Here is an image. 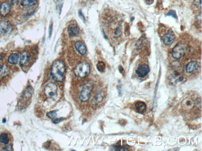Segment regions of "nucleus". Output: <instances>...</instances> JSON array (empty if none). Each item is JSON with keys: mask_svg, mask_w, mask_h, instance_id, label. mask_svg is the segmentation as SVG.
<instances>
[{"mask_svg": "<svg viewBox=\"0 0 202 151\" xmlns=\"http://www.w3.org/2000/svg\"><path fill=\"white\" fill-rule=\"evenodd\" d=\"M65 71L63 63L59 60L53 63L51 68V75L54 80L57 82L63 81Z\"/></svg>", "mask_w": 202, "mask_h": 151, "instance_id": "f257e3e1", "label": "nucleus"}, {"mask_svg": "<svg viewBox=\"0 0 202 151\" xmlns=\"http://www.w3.org/2000/svg\"><path fill=\"white\" fill-rule=\"evenodd\" d=\"M90 72L89 65L87 63L83 62L79 63L74 70L75 75L81 78L86 77Z\"/></svg>", "mask_w": 202, "mask_h": 151, "instance_id": "f03ea898", "label": "nucleus"}, {"mask_svg": "<svg viewBox=\"0 0 202 151\" xmlns=\"http://www.w3.org/2000/svg\"><path fill=\"white\" fill-rule=\"evenodd\" d=\"M186 47V44L184 42L178 43L173 49L172 52L173 57L176 59H180L184 55Z\"/></svg>", "mask_w": 202, "mask_h": 151, "instance_id": "7ed1b4c3", "label": "nucleus"}, {"mask_svg": "<svg viewBox=\"0 0 202 151\" xmlns=\"http://www.w3.org/2000/svg\"><path fill=\"white\" fill-rule=\"evenodd\" d=\"M12 138L9 133L4 131L0 133V148L2 149L6 146L12 145Z\"/></svg>", "mask_w": 202, "mask_h": 151, "instance_id": "20e7f679", "label": "nucleus"}, {"mask_svg": "<svg viewBox=\"0 0 202 151\" xmlns=\"http://www.w3.org/2000/svg\"><path fill=\"white\" fill-rule=\"evenodd\" d=\"M57 87L54 83H50L48 84L44 88L45 94L49 97H53L57 94Z\"/></svg>", "mask_w": 202, "mask_h": 151, "instance_id": "39448f33", "label": "nucleus"}, {"mask_svg": "<svg viewBox=\"0 0 202 151\" xmlns=\"http://www.w3.org/2000/svg\"><path fill=\"white\" fill-rule=\"evenodd\" d=\"M92 89V87L90 85L84 86L80 96V99L82 101L86 102L89 100Z\"/></svg>", "mask_w": 202, "mask_h": 151, "instance_id": "423d86ee", "label": "nucleus"}, {"mask_svg": "<svg viewBox=\"0 0 202 151\" xmlns=\"http://www.w3.org/2000/svg\"><path fill=\"white\" fill-rule=\"evenodd\" d=\"M175 39V34L171 30L169 29L167 33L163 35L161 39L163 43L166 45H169L174 42Z\"/></svg>", "mask_w": 202, "mask_h": 151, "instance_id": "0eeeda50", "label": "nucleus"}, {"mask_svg": "<svg viewBox=\"0 0 202 151\" xmlns=\"http://www.w3.org/2000/svg\"><path fill=\"white\" fill-rule=\"evenodd\" d=\"M150 69L149 66L146 65H140L136 70L135 73L139 77L144 78L149 73Z\"/></svg>", "mask_w": 202, "mask_h": 151, "instance_id": "6e6552de", "label": "nucleus"}, {"mask_svg": "<svg viewBox=\"0 0 202 151\" xmlns=\"http://www.w3.org/2000/svg\"><path fill=\"white\" fill-rule=\"evenodd\" d=\"M12 29V26L9 22L6 21H1L0 22V32L2 33H10Z\"/></svg>", "mask_w": 202, "mask_h": 151, "instance_id": "1a4fd4ad", "label": "nucleus"}, {"mask_svg": "<svg viewBox=\"0 0 202 151\" xmlns=\"http://www.w3.org/2000/svg\"><path fill=\"white\" fill-rule=\"evenodd\" d=\"M30 59L29 53L27 51L23 52L21 55L20 58V65L21 66H28L30 62Z\"/></svg>", "mask_w": 202, "mask_h": 151, "instance_id": "9d476101", "label": "nucleus"}, {"mask_svg": "<svg viewBox=\"0 0 202 151\" xmlns=\"http://www.w3.org/2000/svg\"><path fill=\"white\" fill-rule=\"evenodd\" d=\"M10 5L6 2L2 3L0 6V15L3 16H7L10 12Z\"/></svg>", "mask_w": 202, "mask_h": 151, "instance_id": "9b49d317", "label": "nucleus"}, {"mask_svg": "<svg viewBox=\"0 0 202 151\" xmlns=\"http://www.w3.org/2000/svg\"><path fill=\"white\" fill-rule=\"evenodd\" d=\"M75 46L76 49L81 55H84L86 54L87 50L86 46L83 42L80 41H77L75 44Z\"/></svg>", "mask_w": 202, "mask_h": 151, "instance_id": "f8f14e48", "label": "nucleus"}, {"mask_svg": "<svg viewBox=\"0 0 202 151\" xmlns=\"http://www.w3.org/2000/svg\"><path fill=\"white\" fill-rule=\"evenodd\" d=\"M199 67V65L197 61H192L189 63L186 66V71L187 73H191L197 69Z\"/></svg>", "mask_w": 202, "mask_h": 151, "instance_id": "ddd939ff", "label": "nucleus"}, {"mask_svg": "<svg viewBox=\"0 0 202 151\" xmlns=\"http://www.w3.org/2000/svg\"><path fill=\"white\" fill-rule=\"evenodd\" d=\"M80 32L79 27L74 24H71L68 28V32L71 36H75L78 34Z\"/></svg>", "mask_w": 202, "mask_h": 151, "instance_id": "4468645a", "label": "nucleus"}, {"mask_svg": "<svg viewBox=\"0 0 202 151\" xmlns=\"http://www.w3.org/2000/svg\"><path fill=\"white\" fill-rule=\"evenodd\" d=\"M135 107L137 112L139 113L143 114L145 113L146 109V104L144 102L138 101L135 104Z\"/></svg>", "mask_w": 202, "mask_h": 151, "instance_id": "2eb2a0df", "label": "nucleus"}, {"mask_svg": "<svg viewBox=\"0 0 202 151\" xmlns=\"http://www.w3.org/2000/svg\"><path fill=\"white\" fill-rule=\"evenodd\" d=\"M36 0H21V5L24 8H29L37 4Z\"/></svg>", "mask_w": 202, "mask_h": 151, "instance_id": "dca6fc26", "label": "nucleus"}, {"mask_svg": "<svg viewBox=\"0 0 202 151\" xmlns=\"http://www.w3.org/2000/svg\"><path fill=\"white\" fill-rule=\"evenodd\" d=\"M9 72V67L7 64L5 63L0 64V78L4 77L7 75Z\"/></svg>", "mask_w": 202, "mask_h": 151, "instance_id": "f3484780", "label": "nucleus"}, {"mask_svg": "<svg viewBox=\"0 0 202 151\" xmlns=\"http://www.w3.org/2000/svg\"><path fill=\"white\" fill-rule=\"evenodd\" d=\"M20 56L17 53H13L11 54L9 56L8 58V61L10 63L12 64H16L19 61Z\"/></svg>", "mask_w": 202, "mask_h": 151, "instance_id": "a211bd4d", "label": "nucleus"}, {"mask_svg": "<svg viewBox=\"0 0 202 151\" xmlns=\"http://www.w3.org/2000/svg\"><path fill=\"white\" fill-rule=\"evenodd\" d=\"M194 102L191 99L186 100V101L183 102V106L184 107H186L187 109H191L193 108L194 106Z\"/></svg>", "mask_w": 202, "mask_h": 151, "instance_id": "6ab92c4d", "label": "nucleus"}, {"mask_svg": "<svg viewBox=\"0 0 202 151\" xmlns=\"http://www.w3.org/2000/svg\"><path fill=\"white\" fill-rule=\"evenodd\" d=\"M97 69L101 73H103L105 69V65L104 63L100 61L97 64Z\"/></svg>", "mask_w": 202, "mask_h": 151, "instance_id": "aec40b11", "label": "nucleus"}, {"mask_svg": "<svg viewBox=\"0 0 202 151\" xmlns=\"http://www.w3.org/2000/svg\"><path fill=\"white\" fill-rule=\"evenodd\" d=\"M103 99V97L102 94H101V93L97 94V95L95 96V99L93 101V104H95V105H97V104H98V103H100V102L102 101Z\"/></svg>", "mask_w": 202, "mask_h": 151, "instance_id": "412c9836", "label": "nucleus"}, {"mask_svg": "<svg viewBox=\"0 0 202 151\" xmlns=\"http://www.w3.org/2000/svg\"><path fill=\"white\" fill-rule=\"evenodd\" d=\"M170 66L173 69H178L180 67V64L178 61H173L171 63Z\"/></svg>", "mask_w": 202, "mask_h": 151, "instance_id": "4be33fe9", "label": "nucleus"}, {"mask_svg": "<svg viewBox=\"0 0 202 151\" xmlns=\"http://www.w3.org/2000/svg\"><path fill=\"white\" fill-rule=\"evenodd\" d=\"M58 111V110H57L51 111V112L47 113V116L49 118L53 120L54 118H56V116H57V112Z\"/></svg>", "mask_w": 202, "mask_h": 151, "instance_id": "5701e85b", "label": "nucleus"}, {"mask_svg": "<svg viewBox=\"0 0 202 151\" xmlns=\"http://www.w3.org/2000/svg\"><path fill=\"white\" fill-rule=\"evenodd\" d=\"M122 34V31L121 27L119 26L116 28L114 32V37L116 38H118L121 36Z\"/></svg>", "mask_w": 202, "mask_h": 151, "instance_id": "b1692460", "label": "nucleus"}, {"mask_svg": "<svg viewBox=\"0 0 202 151\" xmlns=\"http://www.w3.org/2000/svg\"><path fill=\"white\" fill-rule=\"evenodd\" d=\"M167 15L168 16H171L173 18L175 19H177V16L176 12L175 10H171L169 11L167 14Z\"/></svg>", "mask_w": 202, "mask_h": 151, "instance_id": "393cba45", "label": "nucleus"}, {"mask_svg": "<svg viewBox=\"0 0 202 151\" xmlns=\"http://www.w3.org/2000/svg\"><path fill=\"white\" fill-rule=\"evenodd\" d=\"M201 0H194L193 2L195 6L198 8L200 7V8H201Z\"/></svg>", "mask_w": 202, "mask_h": 151, "instance_id": "a878e982", "label": "nucleus"}, {"mask_svg": "<svg viewBox=\"0 0 202 151\" xmlns=\"http://www.w3.org/2000/svg\"><path fill=\"white\" fill-rule=\"evenodd\" d=\"M52 120H53V123H55V124H57V123H60L61 122L64 120V118H54V119Z\"/></svg>", "mask_w": 202, "mask_h": 151, "instance_id": "bb28decb", "label": "nucleus"}, {"mask_svg": "<svg viewBox=\"0 0 202 151\" xmlns=\"http://www.w3.org/2000/svg\"><path fill=\"white\" fill-rule=\"evenodd\" d=\"M52 30H53V23H51L50 24V26H49V37L51 38V35L52 34Z\"/></svg>", "mask_w": 202, "mask_h": 151, "instance_id": "cd10ccee", "label": "nucleus"}, {"mask_svg": "<svg viewBox=\"0 0 202 151\" xmlns=\"http://www.w3.org/2000/svg\"><path fill=\"white\" fill-rule=\"evenodd\" d=\"M78 15L80 18L82 19V20H83V22H85V18H84V16L83 15V13H82V11H79L78 12Z\"/></svg>", "mask_w": 202, "mask_h": 151, "instance_id": "c85d7f7f", "label": "nucleus"}, {"mask_svg": "<svg viewBox=\"0 0 202 151\" xmlns=\"http://www.w3.org/2000/svg\"><path fill=\"white\" fill-rule=\"evenodd\" d=\"M118 69H119L120 72V73H121V74H122V75H124V73L125 72L124 71V68H123V67L121 65L119 66V67H118Z\"/></svg>", "mask_w": 202, "mask_h": 151, "instance_id": "c756f323", "label": "nucleus"}, {"mask_svg": "<svg viewBox=\"0 0 202 151\" xmlns=\"http://www.w3.org/2000/svg\"><path fill=\"white\" fill-rule=\"evenodd\" d=\"M45 144H44V148H48L50 147V145H51V142L50 141H48L47 142H46Z\"/></svg>", "mask_w": 202, "mask_h": 151, "instance_id": "7c9ffc66", "label": "nucleus"}, {"mask_svg": "<svg viewBox=\"0 0 202 151\" xmlns=\"http://www.w3.org/2000/svg\"><path fill=\"white\" fill-rule=\"evenodd\" d=\"M8 1L14 5H15L18 3L19 0H8Z\"/></svg>", "mask_w": 202, "mask_h": 151, "instance_id": "2f4dec72", "label": "nucleus"}, {"mask_svg": "<svg viewBox=\"0 0 202 151\" xmlns=\"http://www.w3.org/2000/svg\"><path fill=\"white\" fill-rule=\"evenodd\" d=\"M184 77L182 76H180L179 77V78L178 79V80H176L175 81V82H182L183 80Z\"/></svg>", "mask_w": 202, "mask_h": 151, "instance_id": "473e14b6", "label": "nucleus"}, {"mask_svg": "<svg viewBox=\"0 0 202 151\" xmlns=\"http://www.w3.org/2000/svg\"><path fill=\"white\" fill-rule=\"evenodd\" d=\"M145 1L146 3L148 4V5L152 4V3H153L154 2V0H145Z\"/></svg>", "mask_w": 202, "mask_h": 151, "instance_id": "72a5a7b5", "label": "nucleus"}, {"mask_svg": "<svg viewBox=\"0 0 202 151\" xmlns=\"http://www.w3.org/2000/svg\"><path fill=\"white\" fill-rule=\"evenodd\" d=\"M6 119H5V118H4V119H3V123H6Z\"/></svg>", "mask_w": 202, "mask_h": 151, "instance_id": "f704fd0d", "label": "nucleus"}, {"mask_svg": "<svg viewBox=\"0 0 202 151\" xmlns=\"http://www.w3.org/2000/svg\"><path fill=\"white\" fill-rule=\"evenodd\" d=\"M2 58H3V56H1V55H0V61L1 60Z\"/></svg>", "mask_w": 202, "mask_h": 151, "instance_id": "c9c22d12", "label": "nucleus"}]
</instances>
